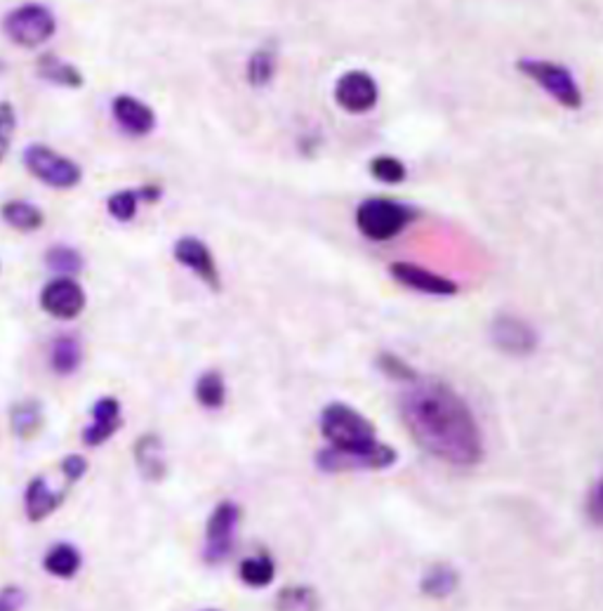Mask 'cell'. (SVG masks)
I'll list each match as a JSON object with an SVG mask.
<instances>
[{"instance_id": "cell-34", "label": "cell", "mask_w": 603, "mask_h": 611, "mask_svg": "<svg viewBox=\"0 0 603 611\" xmlns=\"http://www.w3.org/2000/svg\"><path fill=\"white\" fill-rule=\"evenodd\" d=\"M14 127H17V113H14V107L10 102H0V142H3V145H10Z\"/></svg>"}, {"instance_id": "cell-33", "label": "cell", "mask_w": 603, "mask_h": 611, "mask_svg": "<svg viewBox=\"0 0 603 611\" xmlns=\"http://www.w3.org/2000/svg\"><path fill=\"white\" fill-rule=\"evenodd\" d=\"M26 604V592L20 586L0 588V611H22Z\"/></svg>"}, {"instance_id": "cell-37", "label": "cell", "mask_w": 603, "mask_h": 611, "mask_svg": "<svg viewBox=\"0 0 603 611\" xmlns=\"http://www.w3.org/2000/svg\"><path fill=\"white\" fill-rule=\"evenodd\" d=\"M206 611H220V609H206Z\"/></svg>"}, {"instance_id": "cell-21", "label": "cell", "mask_w": 603, "mask_h": 611, "mask_svg": "<svg viewBox=\"0 0 603 611\" xmlns=\"http://www.w3.org/2000/svg\"><path fill=\"white\" fill-rule=\"evenodd\" d=\"M457 586H459V574L453 570L451 564H434L420 581L422 592L432 600L451 598V595L457 590Z\"/></svg>"}, {"instance_id": "cell-32", "label": "cell", "mask_w": 603, "mask_h": 611, "mask_svg": "<svg viewBox=\"0 0 603 611\" xmlns=\"http://www.w3.org/2000/svg\"><path fill=\"white\" fill-rule=\"evenodd\" d=\"M584 510H587V517H590L594 527L603 529V477L592 487L590 496H587Z\"/></svg>"}, {"instance_id": "cell-11", "label": "cell", "mask_w": 603, "mask_h": 611, "mask_svg": "<svg viewBox=\"0 0 603 611\" xmlns=\"http://www.w3.org/2000/svg\"><path fill=\"white\" fill-rule=\"evenodd\" d=\"M172 255H175V260L192 269V272L206 283V286L214 293L222 291V274H220V267L214 262V255L212 250L204 244V241L196 239V236H182L175 248H172Z\"/></svg>"}, {"instance_id": "cell-15", "label": "cell", "mask_w": 603, "mask_h": 611, "mask_svg": "<svg viewBox=\"0 0 603 611\" xmlns=\"http://www.w3.org/2000/svg\"><path fill=\"white\" fill-rule=\"evenodd\" d=\"M133 461L139 477L151 485L163 481L168 475V459L163 437L158 432H145L135 439L133 444Z\"/></svg>"}, {"instance_id": "cell-9", "label": "cell", "mask_w": 603, "mask_h": 611, "mask_svg": "<svg viewBox=\"0 0 603 611\" xmlns=\"http://www.w3.org/2000/svg\"><path fill=\"white\" fill-rule=\"evenodd\" d=\"M493 345L509 357H528L538 350V333L526 319L514 315H497L491 323Z\"/></svg>"}, {"instance_id": "cell-26", "label": "cell", "mask_w": 603, "mask_h": 611, "mask_svg": "<svg viewBox=\"0 0 603 611\" xmlns=\"http://www.w3.org/2000/svg\"><path fill=\"white\" fill-rule=\"evenodd\" d=\"M276 611H319V595L309 586H291L276 595Z\"/></svg>"}, {"instance_id": "cell-19", "label": "cell", "mask_w": 603, "mask_h": 611, "mask_svg": "<svg viewBox=\"0 0 603 611\" xmlns=\"http://www.w3.org/2000/svg\"><path fill=\"white\" fill-rule=\"evenodd\" d=\"M81 566H83L81 550L71 543H54L46 552V558H42V570L62 581L74 578L81 572Z\"/></svg>"}, {"instance_id": "cell-16", "label": "cell", "mask_w": 603, "mask_h": 611, "mask_svg": "<svg viewBox=\"0 0 603 611\" xmlns=\"http://www.w3.org/2000/svg\"><path fill=\"white\" fill-rule=\"evenodd\" d=\"M113 119L127 135L145 137L156 127V113L149 105L133 95H119L113 99Z\"/></svg>"}, {"instance_id": "cell-8", "label": "cell", "mask_w": 603, "mask_h": 611, "mask_svg": "<svg viewBox=\"0 0 603 611\" xmlns=\"http://www.w3.org/2000/svg\"><path fill=\"white\" fill-rule=\"evenodd\" d=\"M85 305H88V295H85L83 286L74 277H57L40 291L42 311H48L50 317L60 321L81 317Z\"/></svg>"}, {"instance_id": "cell-4", "label": "cell", "mask_w": 603, "mask_h": 611, "mask_svg": "<svg viewBox=\"0 0 603 611\" xmlns=\"http://www.w3.org/2000/svg\"><path fill=\"white\" fill-rule=\"evenodd\" d=\"M516 69L530 81H536L540 88L547 93L558 105L570 111H578L584 105V97L576 76L570 74V69L550 62V60H536V57H524L516 62Z\"/></svg>"}, {"instance_id": "cell-31", "label": "cell", "mask_w": 603, "mask_h": 611, "mask_svg": "<svg viewBox=\"0 0 603 611\" xmlns=\"http://www.w3.org/2000/svg\"><path fill=\"white\" fill-rule=\"evenodd\" d=\"M57 467H60V475L66 485L74 487L85 475H88V459L81 456V453H69V456H64Z\"/></svg>"}, {"instance_id": "cell-5", "label": "cell", "mask_w": 603, "mask_h": 611, "mask_svg": "<svg viewBox=\"0 0 603 611\" xmlns=\"http://www.w3.org/2000/svg\"><path fill=\"white\" fill-rule=\"evenodd\" d=\"M3 32L14 42V46L38 48L54 36L57 20L46 5L26 3L5 14Z\"/></svg>"}, {"instance_id": "cell-20", "label": "cell", "mask_w": 603, "mask_h": 611, "mask_svg": "<svg viewBox=\"0 0 603 611\" xmlns=\"http://www.w3.org/2000/svg\"><path fill=\"white\" fill-rule=\"evenodd\" d=\"M83 364V347L78 338L74 335H60L52 340L50 345V368L57 376H71L76 374Z\"/></svg>"}, {"instance_id": "cell-27", "label": "cell", "mask_w": 603, "mask_h": 611, "mask_svg": "<svg viewBox=\"0 0 603 611\" xmlns=\"http://www.w3.org/2000/svg\"><path fill=\"white\" fill-rule=\"evenodd\" d=\"M46 265L57 274L74 277L83 272V255L71 246H52L46 253Z\"/></svg>"}, {"instance_id": "cell-30", "label": "cell", "mask_w": 603, "mask_h": 611, "mask_svg": "<svg viewBox=\"0 0 603 611\" xmlns=\"http://www.w3.org/2000/svg\"><path fill=\"white\" fill-rule=\"evenodd\" d=\"M109 208V216L116 218L119 222H131L137 216V208H139V194L131 192V190H123L109 196L107 201Z\"/></svg>"}, {"instance_id": "cell-25", "label": "cell", "mask_w": 603, "mask_h": 611, "mask_svg": "<svg viewBox=\"0 0 603 611\" xmlns=\"http://www.w3.org/2000/svg\"><path fill=\"white\" fill-rule=\"evenodd\" d=\"M276 76V50L274 48H260L250 54L246 66V78L253 88H267V85Z\"/></svg>"}, {"instance_id": "cell-29", "label": "cell", "mask_w": 603, "mask_h": 611, "mask_svg": "<svg viewBox=\"0 0 603 611\" xmlns=\"http://www.w3.org/2000/svg\"><path fill=\"white\" fill-rule=\"evenodd\" d=\"M378 368L380 371L386 376V378H392L396 382H404V386H410V382H415L420 378V374L415 371V368L410 364H406L404 359L398 357V354L394 352H382L378 354Z\"/></svg>"}, {"instance_id": "cell-7", "label": "cell", "mask_w": 603, "mask_h": 611, "mask_svg": "<svg viewBox=\"0 0 603 611\" xmlns=\"http://www.w3.org/2000/svg\"><path fill=\"white\" fill-rule=\"evenodd\" d=\"M241 522V508L234 501H222L212 508L206 522L204 560L210 566L222 564L234 552L236 531Z\"/></svg>"}, {"instance_id": "cell-14", "label": "cell", "mask_w": 603, "mask_h": 611, "mask_svg": "<svg viewBox=\"0 0 603 611\" xmlns=\"http://www.w3.org/2000/svg\"><path fill=\"white\" fill-rule=\"evenodd\" d=\"M71 487L54 489L46 475H38L26 485L24 491V513L28 522H46L62 508Z\"/></svg>"}, {"instance_id": "cell-13", "label": "cell", "mask_w": 603, "mask_h": 611, "mask_svg": "<svg viewBox=\"0 0 603 611\" xmlns=\"http://www.w3.org/2000/svg\"><path fill=\"white\" fill-rule=\"evenodd\" d=\"M390 274L401 283V286L413 289L418 293H427V295H439V297H451L457 295V283L451 281L448 277H441L432 269H424L420 265L413 262H394L390 267Z\"/></svg>"}, {"instance_id": "cell-12", "label": "cell", "mask_w": 603, "mask_h": 611, "mask_svg": "<svg viewBox=\"0 0 603 611\" xmlns=\"http://www.w3.org/2000/svg\"><path fill=\"white\" fill-rule=\"evenodd\" d=\"M123 428V408L116 396H99L90 406V423L85 425L81 439L85 447H102Z\"/></svg>"}, {"instance_id": "cell-18", "label": "cell", "mask_w": 603, "mask_h": 611, "mask_svg": "<svg viewBox=\"0 0 603 611\" xmlns=\"http://www.w3.org/2000/svg\"><path fill=\"white\" fill-rule=\"evenodd\" d=\"M36 69H38V76L40 78H46L52 85H60V88L78 90V88H83V85H85V78L81 74V69L64 62V60H60V57L52 54V52L40 54L38 62H36Z\"/></svg>"}, {"instance_id": "cell-24", "label": "cell", "mask_w": 603, "mask_h": 611, "mask_svg": "<svg viewBox=\"0 0 603 611\" xmlns=\"http://www.w3.org/2000/svg\"><path fill=\"white\" fill-rule=\"evenodd\" d=\"M196 402L208 411H220L226 404V380L220 371L200 374L194 386Z\"/></svg>"}, {"instance_id": "cell-17", "label": "cell", "mask_w": 603, "mask_h": 611, "mask_svg": "<svg viewBox=\"0 0 603 611\" xmlns=\"http://www.w3.org/2000/svg\"><path fill=\"white\" fill-rule=\"evenodd\" d=\"M42 428H46V414L40 402L24 400L10 408V430L20 442H34Z\"/></svg>"}, {"instance_id": "cell-28", "label": "cell", "mask_w": 603, "mask_h": 611, "mask_svg": "<svg viewBox=\"0 0 603 611\" xmlns=\"http://www.w3.org/2000/svg\"><path fill=\"white\" fill-rule=\"evenodd\" d=\"M368 170H370V175L382 184H401L408 175L404 161H398L396 156H390V154L376 156V159L370 161Z\"/></svg>"}, {"instance_id": "cell-35", "label": "cell", "mask_w": 603, "mask_h": 611, "mask_svg": "<svg viewBox=\"0 0 603 611\" xmlns=\"http://www.w3.org/2000/svg\"><path fill=\"white\" fill-rule=\"evenodd\" d=\"M139 201H147V204H156L158 198L163 196L161 187H156V184H151V187H145V190H139Z\"/></svg>"}, {"instance_id": "cell-2", "label": "cell", "mask_w": 603, "mask_h": 611, "mask_svg": "<svg viewBox=\"0 0 603 611\" xmlns=\"http://www.w3.org/2000/svg\"><path fill=\"white\" fill-rule=\"evenodd\" d=\"M321 435L328 447L319 451L316 465L323 473L386 471L398 459L394 447L380 442L376 425L344 402H330L321 411Z\"/></svg>"}, {"instance_id": "cell-1", "label": "cell", "mask_w": 603, "mask_h": 611, "mask_svg": "<svg viewBox=\"0 0 603 611\" xmlns=\"http://www.w3.org/2000/svg\"><path fill=\"white\" fill-rule=\"evenodd\" d=\"M401 416L429 456L455 467H473L483 459V435L471 408L451 386L434 378L410 382Z\"/></svg>"}, {"instance_id": "cell-10", "label": "cell", "mask_w": 603, "mask_h": 611, "mask_svg": "<svg viewBox=\"0 0 603 611\" xmlns=\"http://www.w3.org/2000/svg\"><path fill=\"white\" fill-rule=\"evenodd\" d=\"M333 95L337 107H342L344 111L366 113L370 109H376L380 99V88H378V81L372 78L368 71L354 69L337 78Z\"/></svg>"}, {"instance_id": "cell-36", "label": "cell", "mask_w": 603, "mask_h": 611, "mask_svg": "<svg viewBox=\"0 0 603 611\" xmlns=\"http://www.w3.org/2000/svg\"><path fill=\"white\" fill-rule=\"evenodd\" d=\"M8 147H10V145H3V142H0V161H3V159H5Z\"/></svg>"}, {"instance_id": "cell-22", "label": "cell", "mask_w": 603, "mask_h": 611, "mask_svg": "<svg viewBox=\"0 0 603 611\" xmlns=\"http://www.w3.org/2000/svg\"><path fill=\"white\" fill-rule=\"evenodd\" d=\"M276 576V564L269 552H257L238 564V578L250 588H267Z\"/></svg>"}, {"instance_id": "cell-6", "label": "cell", "mask_w": 603, "mask_h": 611, "mask_svg": "<svg viewBox=\"0 0 603 611\" xmlns=\"http://www.w3.org/2000/svg\"><path fill=\"white\" fill-rule=\"evenodd\" d=\"M24 166L36 180L54 190H74L83 180V170L76 161L52 151L46 145H32L24 151Z\"/></svg>"}, {"instance_id": "cell-23", "label": "cell", "mask_w": 603, "mask_h": 611, "mask_svg": "<svg viewBox=\"0 0 603 611\" xmlns=\"http://www.w3.org/2000/svg\"><path fill=\"white\" fill-rule=\"evenodd\" d=\"M0 216H3V220L17 232H36L46 224L42 210L28 201H8L3 208H0Z\"/></svg>"}, {"instance_id": "cell-3", "label": "cell", "mask_w": 603, "mask_h": 611, "mask_svg": "<svg viewBox=\"0 0 603 611\" xmlns=\"http://www.w3.org/2000/svg\"><path fill=\"white\" fill-rule=\"evenodd\" d=\"M420 212L394 198L372 196L356 208V227L370 241H392L418 220Z\"/></svg>"}]
</instances>
